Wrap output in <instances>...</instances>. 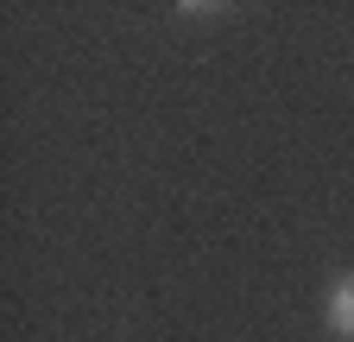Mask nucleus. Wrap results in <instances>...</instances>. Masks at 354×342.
Instances as JSON below:
<instances>
[{"mask_svg":"<svg viewBox=\"0 0 354 342\" xmlns=\"http://www.w3.org/2000/svg\"><path fill=\"white\" fill-rule=\"evenodd\" d=\"M323 317H329V330H335V336H354V273L329 285V305H323Z\"/></svg>","mask_w":354,"mask_h":342,"instance_id":"1","label":"nucleus"}]
</instances>
